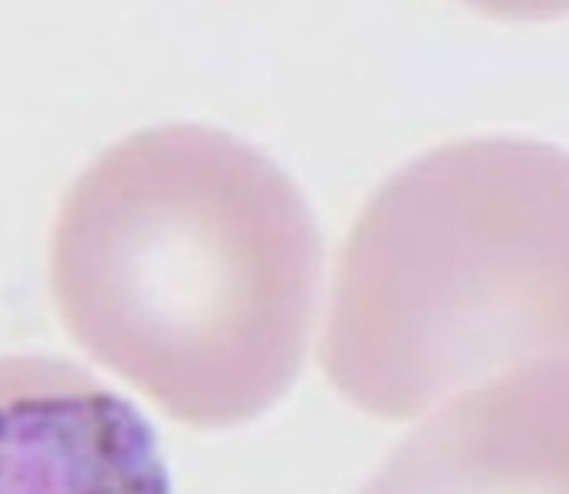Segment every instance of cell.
Returning <instances> with one entry per match:
<instances>
[{
  "mask_svg": "<svg viewBox=\"0 0 569 494\" xmlns=\"http://www.w3.org/2000/svg\"><path fill=\"white\" fill-rule=\"evenodd\" d=\"M316 215L288 172L207 125H156L71 184L49 244L62 328L192 429L254 422L299 378L321 288Z\"/></svg>",
  "mask_w": 569,
  "mask_h": 494,
  "instance_id": "obj_1",
  "label": "cell"
},
{
  "mask_svg": "<svg viewBox=\"0 0 569 494\" xmlns=\"http://www.w3.org/2000/svg\"><path fill=\"white\" fill-rule=\"evenodd\" d=\"M567 150L440 145L372 192L336 257L321 367L367 415L412 422L466 387L567 359Z\"/></svg>",
  "mask_w": 569,
  "mask_h": 494,
  "instance_id": "obj_2",
  "label": "cell"
},
{
  "mask_svg": "<svg viewBox=\"0 0 569 494\" xmlns=\"http://www.w3.org/2000/svg\"><path fill=\"white\" fill-rule=\"evenodd\" d=\"M0 494H172L130 398L60 356H0Z\"/></svg>",
  "mask_w": 569,
  "mask_h": 494,
  "instance_id": "obj_3",
  "label": "cell"
},
{
  "mask_svg": "<svg viewBox=\"0 0 569 494\" xmlns=\"http://www.w3.org/2000/svg\"><path fill=\"white\" fill-rule=\"evenodd\" d=\"M358 494H567V359L440 402Z\"/></svg>",
  "mask_w": 569,
  "mask_h": 494,
  "instance_id": "obj_4",
  "label": "cell"
}]
</instances>
